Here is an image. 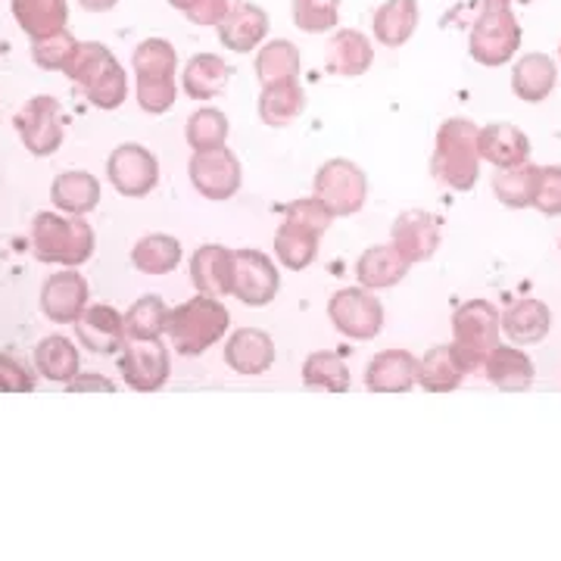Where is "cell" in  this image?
Listing matches in <instances>:
<instances>
[{
	"label": "cell",
	"instance_id": "6da1fadb",
	"mask_svg": "<svg viewBox=\"0 0 561 561\" xmlns=\"http://www.w3.org/2000/svg\"><path fill=\"white\" fill-rule=\"evenodd\" d=\"M32 250L41 262L79 268L94 253V228L81 216L66 219V213L44 209L32 221Z\"/></svg>",
	"mask_w": 561,
	"mask_h": 561
},
{
	"label": "cell",
	"instance_id": "7a4b0ae2",
	"mask_svg": "<svg viewBox=\"0 0 561 561\" xmlns=\"http://www.w3.org/2000/svg\"><path fill=\"white\" fill-rule=\"evenodd\" d=\"M231 324L228 309L221 306L219 297H194V300L181 302L175 309H169V341L175 346V353L181 356H201L213 343H219L225 337Z\"/></svg>",
	"mask_w": 561,
	"mask_h": 561
},
{
	"label": "cell",
	"instance_id": "3957f363",
	"mask_svg": "<svg viewBox=\"0 0 561 561\" xmlns=\"http://www.w3.org/2000/svg\"><path fill=\"white\" fill-rule=\"evenodd\" d=\"M66 76L79 84L84 98L94 103L98 110H119L128 98V79L119 60L103 47V44H81L76 60L69 62Z\"/></svg>",
	"mask_w": 561,
	"mask_h": 561
},
{
	"label": "cell",
	"instance_id": "277c9868",
	"mask_svg": "<svg viewBox=\"0 0 561 561\" xmlns=\"http://www.w3.org/2000/svg\"><path fill=\"white\" fill-rule=\"evenodd\" d=\"M365 191H368V181L356 162L350 160H328L316 172V184H312V194L319 197L334 216H353L359 213L362 203H365Z\"/></svg>",
	"mask_w": 561,
	"mask_h": 561
},
{
	"label": "cell",
	"instance_id": "5b68a950",
	"mask_svg": "<svg viewBox=\"0 0 561 561\" xmlns=\"http://www.w3.org/2000/svg\"><path fill=\"white\" fill-rule=\"evenodd\" d=\"M16 135L25 144V150L32 153V157H50V153H57L62 147V113H60V103L54 101V98H47V94H41V98H32V101L22 106L20 113H16Z\"/></svg>",
	"mask_w": 561,
	"mask_h": 561
},
{
	"label": "cell",
	"instance_id": "8992f818",
	"mask_svg": "<svg viewBox=\"0 0 561 561\" xmlns=\"http://www.w3.org/2000/svg\"><path fill=\"white\" fill-rule=\"evenodd\" d=\"M187 172H191V184L206 201H231L241 191V162L228 147L194 150Z\"/></svg>",
	"mask_w": 561,
	"mask_h": 561
},
{
	"label": "cell",
	"instance_id": "52a82bcc",
	"mask_svg": "<svg viewBox=\"0 0 561 561\" xmlns=\"http://www.w3.org/2000/svg\"><path fill=\"white\" fill-rule=\"evenodd\" d=\"M122 381L138 393H153L172 375V356L160 341H128L119 350Z\"/></svg>",
	"mask_w": 561,
	"mask_h": 561
},
{
	"label": "cell",
	"instance_id": "ba28073f",
	"mask_svg": "<svg viewBox=\"0 0 561 561\" xmlns=\"http://www.w3.org/2000/svg\"><path fill=\"white\" fill-rule=\"evenodd\" d=\"M106 175L122 197H147L160 184V160L140 144H119L106 160Z\"/></svg>",
	"mask_w": 561,
	"mask_h": 561
},
{
	"label": "cell",
	"instance_id": "9c48e42d",
	"mask_svg": "<svg viewBox=\"0 0 561 561\" xmlns=\"http://www.w3.org/2000/svg\"><path fill=\"white\" fill-rule=\"evenodd\" d=\"M328 319L334 321V328L343 337L371 341L381 331L383 309L371 294H365L359 287H346V290H337L328 302Z\"/></svg>",
	"mask_w": 561,
	"mask_h": 561
},
{
	"label": "cell",
	"instance_id": "30bf717a",
	"mask_svg": "<svg viewBox=\"0 0 561 561\" xmlns=\"http://www.w3.org/2000/svg\"><path fill=\"white\" fill-rule=\"evenodd\" d=\"M280 275L262 250H234V287L243 306H268L278 297Z\"/></svg>",
	"mask_w": 561,
	"mask_h": 561
},
{
	"label": "cell",
	"instance_id": "8fae6325",
	"mask_svg": "<svg viewBox=\"0 0 561 561\" xmlns=\"http://www.w3.org/2000/svg\"><path fill=\"white\" fill-rule=\"evenodd\" d=\"M88 306V280L76 268L54 272L41 284V312L57 324H76Z\"/></svg>",
	"mask_w": 561,
	"mask_h": 561
},
{
	"label": "cell",
	"instance_id": "7c38bea8",
	"mask_svg": "<svg viewBox=\"0 0 561 561\" xmlns=\"http://www.w3.org/2000/svg\"><path fill=\"white\" fill-rule=\"evenodd\" d=\"M225 362L247 378L265 375L275 365V341L260 328H241L225 343Z\"/></svg>",
	"mask_w": 561,
	"mask_h": 561
},
{
	"label": "cell",
	"instance_id": "4fadbf2b",
	"mask_svg": "<svg viewBox=\"0 0 561 561\" xmlns=\"http://www.w3.org/2000/svg\"><path fill=\"white\" fill-rule=\"evenodd\" d=\"M191 280L197 294L206 297H228L234 287V250L219 243H206L191 256Z\"/></svg>",
	"mask_w": 561,
	"mask_h": 561
},
{
	"label": "cell",
	"instance_id": "5bb4252c",
	"mask_svg": "<svg viewBox=\"0 0 561 561\" xmlns=\"http://www.w3.org/2000/svg\"><path fill=\"white\" fill-rule=\"evenodd\" d=\"M76 337L91 353H119L125 343V321L113 306H84L76 319Z\"/></svg>",
	"mask_w": 561,
	"mask_h": 561
},
{
	"label": "cell",
	"instance_id": "9a60e30c",
	"mask_svg": "<svg viewBox=\"0 0 561 561\" xmlns=\"http://www.w3.org/2000/svg\"><path fill=\"white\" fill-rule=\"evenodd\" d=\"M50 201L66 216H88L101 203V181L91 172H60L50 184Z\"/></svg>",
	"mask_w": 561,
	"mask_h": 561
},
{
	"label": "cell",
	"instance_id": "2e32d148",
	"mask_svg": "<svg viewBox=\"0 0 561 561\" xmlns=\"http://www.w3.org/2000/svg\"><path fill=\"white\" fill-rule=\"evenodd\" d=\"M471 128L468 125H449L443 128L440 138V157H437V169L446 181H453L456 187H468L474 179V160H471Z\"/></svg>",
	"mask_w": 561,
	"mask_h": 561
},
{
	"label": "cell",
	"instance_id": "e0dca14e",
	"mask_svg": "<svg viewBox=\"0 0 561 561\" xmlns=\"http://www.w3.org/2000/svg\"><path fill=\"white\" fill-rule=\"evenodd\" d=\"M306 106V94H302L300 81L297 79H280L262 84L260 94V119L268 128H284L297 119Z\"/></svg>",
	"mask_w": 561,
	"mask_h": 561
},
{
	"label": "cell",
	"instance_id": "ac0fdd59",
	"mask_svg": "<svg viewBox=\"0 0 561 561\" xmlns=\"http://www.w3.org/2000/svg\"><path fill=\"white\" fill-rule=\"evenodd\" d=\"M268 32V20L262 13L260 7H250V3H238L225 13V20L219 25V35L225 41V47L238 50V54H247L253 50Z\"/></svg>",
	"mask_w": 561,
	"mask_h": 561
},
{
	"label": "cell",
	"instance_id": "d6986e66",
	"mask_svg": "<svg viewBox=\"0 0 561 561\" xmlns=\"http://www.w3.org/2000/svg\"><path fill=\"white\" fill-rule=\"evenodd\" d=\"M228 81H231V66L213 54H201L184 69V94L194 101H213L225 94Z\"/></svg>",
	"mask_w": 561,
	"mask_h": 561
},
{
	"label": "cell",
	"instance_id": "ffe728a7",
	"mask_svg": "<svg viewBox=\"0 0 561 561\" xmlns=\"http://www.w3.org/2000/svg\"><path fill=\"white\" fill-rule=\"evenodd\" d=\"M13 16L28 38H44L66 28L69 7L66 0H13Z\"/></svg>",
	"mask_w": 561,
	"mask_h": 561
},
{
	"label": "cell",
	"instance_id": "44dd1931",
	"mask_svg": "<svg viewBox=\"0 0 561 561\" xmlns=\"http://www.w3.org/2000/svg\"><path fill=\"white\" fill-rule=\"evenodd\" d=\"M35 368L47 381L54 383H66L72 381L79 375L81 362H79V350L76 343L62 334H50L35 346Z\"/></svg>",
	"mask_w": 561,
	"mask_h": 561
},
{
	"label": "cell",
	"instance_id": "7402d4cb",
	"mask_svg": "<svg viewBox=\"0 0 561 561\" xmlns=\"http://www.w3.org/2000/svg\"><path fill=\"white\" fill-rule=\"evenodd\" d=\"M412 378H415V362H412L409 353H397V350H387L381 356H375L368 362V371H365V383L375 393L409 390Z\"/></svg>",
	"mask_w": 561,
	"mask_h": 561
},
{
	"label": "cell",
	"instance_id": "603a6c76",
	"mask_svg": "<svg viewBox=\"0 0 561 561\" xmlns=\"http://www.w3.org/2000/svg\"><path fill=\"white\" fill-rule=\"evenodd\" d=\"M275 256H278L284 268L302 272L319 256V234H312V231H306L300 225L284 219L278 234H275Z\"/></svg>",
	"mask_w": 561,
	"mask_h": 561
},
{
	"label": "cell",
	"instance_id": "cb8c5ba5",
	"mask_svg": "<svg viewBox=\"0 0 561 561\" xmlns=\"http://www.w3.org/2000/svg\"><path fill=\"white\" fill-rule=\"evenodd\" d=\"M409 260L402 256L397 247H375V250H365L362 253L359 265H356V275H359L362 287H390L405 275Z\"/></svg>",
	"mask_w": 561,
	"mask_h": 561
},
{
	"label": "cell",
	"instance_id": "d4e9b609",
	"mask_svg": "<svg viewBox=\"0 0 561 561\" xmlns=\"http://www.w3.org/2000/svg\"><path fill=\"white\" fill-rule=\"evenodd\" d=\"M125 321V341H160L169 328V306L160 297H140L122 316Z\"/></svg>",
	"mask_w": 561,
	"mask_h": 561
},
{
	"label": "cell",
	"instance_id": "484cf974",
	"mask_svg": "<svg viewBox=\"0 0 561 561\" xmlns=\"http://www.w3.org/2000/svg\"><path fill=\"white\" fill-rule=\"evenodd\" d=\"M131 262L144 275H169L181 262V243L172 234H144L135 250Z\"/></svg>",
	"mask_w": 561,
	"mask_h": 561
},
{
	"label": "cell",
	"instance_id": "4316f807",
	"mask_svg": "<svg viewBox=\"0 0 561 561\" xmlns=\"http://www.w3.org/2000/svg\"><path fill=\"white\" fill-rule=\"evenodd\" d=\"M302 383L309 390H324V393H346L350 390V368L346 362L331 353V350H319L312 353L306 365H302Z\"/></svg>",
	"mask_w": 561,
	"mask_h": 561
},
{
	"label": "cell",
	"instance_id": "83f0119b",
	"mask_svg": "<svg viewBox=\"0 0 561 561\" xmlns=\"http://www.w3.org/2000/svg\"><path fill=\"white\" fill-rule=\"evenodd\" d=\"M328 66L337 76H362L371 66V47L362 38L359 32H341L331 41V54H328Z\"/></svg>",
	"mask_w": 561,
	"mask_h": 561
},
{
	"label": "cell",
	"instance_id": "f1b7e54d",
	"mask_svg": "<svg viewBox=\"0 0 561 561\" xmlns=\"http://www.w3.org/2000/svg\"><path fill=\"white\" fill-rule=\"evenodd\" d=\"M393 247L400 250L405 260H424L431 250H434V228L427 216H419V213H409L397 221L393 228Z\"/></svg>",
	"mask_w": 561,
	"mask_h": 561
},
{
	"label": "cell",
	"instance_id": "f546056e",
	"mask_svg": "<svg viewBox=\"0 0 561 561\" xmlns=\"http://www.w3.org/2000/svg\"><path fill=\"white\" fill-rule=\"evenodd\" d=\"M300 72V54L290 41H272L265 44L256 57V76H260L262 84L280 79H297Z\"/></svg>",
	"mask_w": 561,
	"mask_h": 561
},
{
	"label": "cell",
	"instance_id": "4dcf8cb0",
	"mask_svg": "<svg viewBox=\"0 0 561 561\" xmlns=\"http://www.w3.org/2000/svg\"><path fill=\"white\" fill-rule=\"evenodd\" d=\"M79 47L81 41H76L66 28H60L54 35L35 38V44H32V60L38 62L41 69H47V72H66L69 62L76 60Z\"/></svg>",
	"mask_w": 561,
	"mask_h": 561
},
{
	"label": "cell",
	"instance_id": "1f68e13d",
	"mask_svg": "<svg viewBox=\"0 0 561 561\" xmlns=\"http://www.w3.org/2000/svg\"><path fill=\"white\" fill-rule=\"evenodd\" d=\"M131 62H135L138 79H175L179 57H175V50L165 41L150 38L135 50V60Z\"/></svg>",
	"mask_w": 561,
	"mask_h": 561
},
{
	"label": "cell",
	"instance_id": "d6a6232c",
	"mask_svg": "<svg viewBox=\"0 0 561 561\" xmlns=\"http://www.w3.org/2000/svg\"><path fill=\"white\" fill-rule=\"evenodd\" d=\"M184 135H187L191 150H216V147H225V140H228V119L219 110H197L187 119Z\"/></svg>",
	"mask_w": 561,
	"mask_h": 561
},
{
	"label": "cell",
	"instance_id": "836d02e7",
	"mask_svg": "<svg viewBox=\"0 0 561 561\" xmlns=\"http://www.w3.org/2000/svg\"><path fill=\"white\" fill-rule=\"evenodd\" d=\"M459 341L465 350H483L486 343L493 341V312L478 302V306H468L459 312Z\"/></svg>",
	"mask_w": 561,
	"mask_h": 561
},
{
	"label": "cell",
	"instance_id": "e575fe53",
	"mask_svg": "<svg viewBox=\"0 0 561 561\" xmlns=\"http://www.w3.org/2000/svg\"><path fill=\"white\" fill-rule=\"evenodd\" d=\"M284 219L294 221V225H300V228H306V231H312V234H319L321 238L337 216H334V213H331L319 197H306V201L287 203Z\"/></svg>",
	"mask_w": 561,
	"mask_h": 561
},
{
	"label": "cell",
	"instance_id": "d590c367",
	"mask_svg": "<svg viewBox=\"0 0 561 561\" xmlns=\"http://www.w3.org/2000/svg\"><path fill=\"white\" fill-rule=\"evenodd\" d=\"M524 150H527V140L515 128H490L483 135V153L500 165L524 160Z\"/></svg>",
	"mask_w": 561,
	"mask_h": 561
},
{
	"label": "cell",
	"instance_id": "8d00e7d4",
	"mask_svg": "<svg viewBox=\"0 0 561 561\" xmlns=\"http://www.w3.org/2000/svg\"><path fill=\"white\" fill-rule=\"evenodd\" d=\"M341 0H294V22L302 32H324L337 22Z\"/></svg>",
	"mask_w": 561,
	"mask_h": 561
},
{
	"label": "cell",
	"instance_id": "74e56055",
	"mask_svg": "<svg viewBox=\"0 0 561 561\" xmlns=\"http://www.w3.org/2000/svg\"><path fill=\"white\" fill-rule=\"evenodd\" d=\"M175 98H179L175 79H138V103L144 113L160 116L165 110H172Z\"/></svg>",
	"mask_w": 561,
	"mask_h": 561
},
{
	"label": "cell",
	"instance_id": "f35d334b",
	"mask_svg": "<svg viewBox=\"0 0 561 561\" xmlns=\"http://www.w3.org/2000/svg\"><path fill=\"white\" fill-rule=\"evenodd\" d=\"M421 383L431 387V390H443V387H453L456 378H459V368H456V359L453 353L446 350H434L427 359L421 362Z\"/></svg>",
	"mask_w": 561,
	"mask_h": 561
},
{
	"label": "cell",
	"instance_id": "ab89813d",
	"mask_svg": "<svg viewBox=\"0 0 561 561\" xmlns=\"http://www.w3.org/2000/svg\"><path fill=\"white\" fill-rule=\"evenodd\" d=\"M490 375L493 381L502 383V387H522L530 378V365L524 356L512 353V350H500L493 362H490Z\"/></svg>",
	"mask_w": 561,
	"mask_h": 561
},
{
	"label": "cell",
	"instance_id": "60d3db41",
	"mask_svg": "<svg viewBox=\"0 0 561 561\" xmlns=\"http://www.w3.org/2000/svg\"><path fill=\"white\" fill-rule=\"evenodd\" d=\"M409 16H412V7L409 3H390L383 7L375 20V32L383 44H400L409 32Z\"/></svg>",
	"mask_w": 561,
	"mask_h": 561
},
{
	"label": "cell",
	"instance_id": "b9f144b4",
	"mask_svg": "<svg viewBox=\"0 0 561 561\" xmlns=\"http://www.w3.org/2000/svg\"><path fill=\"white\" fill-rule=\"evenodd\" d=\"M542 328H546V312L537 302H527L508 316V331L515 341H534V337H540Z\"/></svg>",
	"mask_w": 561,
	"mask_h": 561
},
{
	"label": "cell",
	"instance_id": "7bdbcfd3",
	"mask_svg": "<svg viewBox=\"0 0 561 561\" xmlns=\"http://www.w3.org/2000/svg\"><path fill=\"white\" fill-rule=\"evenodd\" d=\"M35 378L28 375V368L16 362L13 356H0V393H32Z\"/></svg>",
	"mask_w": 561,
	"mask_h": 561
},
{
	"label": "cell",
	"instance_id": "ee69618b",
	"mask_svg": "<svg viewBox=\"0 0 561 561\" xmlns=\"http://www.w3.org/2000/svg\"><path fill=\"white\" fill-rule=\"evenodd\" d=\"M228 10H231L228 0H194L184 13L191 16V22H197V25H213V22L225 20Z\"/></svg>",
	"mask_w": 561,
	"mask_h": 561
},
{
	"label": "cell",
	"instance_id": "f6af8a7d",
	"mask_svg": "<svg viewBox=\"0 0 561 561\" xmlns=\"http://www.w3.org/2000/svg\"><path fill=\"white\" fill-rule=\"evenodd\" d=\"M113 393L116 390V383L110 381V378H103V375H76L72 381H66V393Z\"/></svg>",
	"mask_w": 561,
	"mask_h": 561
},
{
	"label": "cell",
	"instance_id": "bcb514c9",
	"mask_svg": "<svg viewBox=\"0 0 561 561\" xmlns=\"http://www.w3.org/2000/svg\"><path fill=\"white\" fill-rule=\"evenodd\" d=\"M546 194H549V197H542V206H546V209H561V175H552V179H549Z\"/></svg>",
	"mask_w": 561,
	"mask_h": 561
},
{
	"label": "cell",
	"instance_id": "7dc6e473",
	"mask_svg": "<svg viewBox=\"0 0 561 561\" xmlns=\"http://www.w3.org/2000/svg\"><path fill=\"white\" fill-rule=\"evenodd\" d=\"M79 3L84 10H91V13H106V10H113L119 0H79Z\"/></svg>",
	"mask_w": 561,
	"mask_h": 561
},
{
	"label": "cell",
	"instance_id": "c3c4849f",
	"mask_svg": "<svg viewBox=\"0 0 561 561\" xmlns=\"http://www.w3.org/2000/svg\"><path fill=\"white\" fill-rule=\"evenodd\" d=\"M169 3H172V7H179V10H187V7H191L194 0H169Z\"/></svg>",
	"mask_w": 561,
	"mask_h": 561
}]
</instances>
